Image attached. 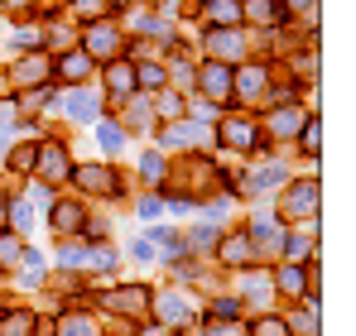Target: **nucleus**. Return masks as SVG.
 <instances>
[{
    "label": "nucleus",
    "mask_w": 356,
    "mask_h": 336,
    "mask_svg": "<svg viewBox=\"0 0 356 336\" xmlns=\"http://www.w3.org/2000/svg\"><path fill=\"white\" fill-rule=\"evenodd\" d=\"M178 111H183V101H178V96H159V115H169V120H174Z\"/></svg>",
    "instance_id": "obj_40"
},
{
    "label": "nucleus",
    "mask_w": 356,
    "mask_h": 336,
    "mask_svg": "<svg viewBox=\"0 0 356 336\" xmlns=\"http://www.w3.org/2000/svg\"><path fill=\"white\" fill-rule=\"evenodd\" d=\"M193 115H197V120H217V101H207V96L193 101Z\"/></svg>",
    "instance_id": "obj_38"
},
{
    "label": "nucleus",
    "mask_w": 356,
    "mask_h": 336,
    "mask_svg": "<svg viewBox=\"0 0 356 336\" xmlns=\"http://www.w3.org/2000/svg\"><path fill=\"white\" fill-rule=\"evenodd\" d=\"M265 92V62H241V72H232V96L255 101Z\"/></svg>",
    "instance_id": "obj_5"
},
{
    "label": "nucleus",
    "mask_w": 356,
    "mask_h": 336,
    "mask_svg": "<svg viewBox=\"0 0 356 336\" xmlns=\"http://www.w3.org/2000/svg\"><path fill=\"white\" fill-rule=\"evenodd\" d=\"M135 82H140V87H164V67H159V62H140V67H135Z\"/></svg>",
    "instance_id": "obj_25"
},
{
    "label": "nucleus",
    "mask_w": 356,
    "mask_h": 336,
    "mask_svg": "<svg viewBox=\"0 0 356 336\" xmlns=\"http://www.w3.org/2000/svg\"><path fill=\"white\" fill-rule=\"evenodd\" d=\"M275 106H280V111H275V120H270V130H275V135L298 130V120H303V115H298V106H284V101H275Z\"/></svg>",
    "instance_id": "obj_20"
},
{
    "label": "nucleus",
    "mask_w": 356,
    "mask_h": 336,
    "mask_svg": "<svg viewBox=\"0 0 356 336\" xmlns=\"http://www.w3.org/2000/svg\"><path fill=\"white\" fill-rule=\"evenodd\" d=\"M241 49H245L241 29H212L207 34V53L212 58H241Z\"/></svg>",
    "instance_id": "obj_9"
},
{
    "label": "nucleus",
    "mask_w": 356,
    "mask_h": 336,
    "mask_svg": "<svg viewBox=\"0 0 356 336\" xmlns=\"http://www.w3.org/2000/svg\"><path fill=\"white\" fill-rule=\"evenodd\" d=\"M5 5H10V10H24V5H29V0H5Z\"/></svg>",
    "instance_id": "obj_44"
},
{
    "label": "nucleus",
    "mask_w": 356,
    "mask_h": 336,
    "mask_svg": "<svg viewBox=\"0 0 356 336\" xmlns=\"http://www.w3.org/2000/svg\"><path fill=\"white\" fill-rule=\"evenodd\" d=\"M280 245H284V235H280L275 221H255L250 226V250H280Z\"/></svg>",
    "instance_id": "obj_15"
},
{
    "label": "nucleus",
    "mask_w": 356,
    "mask_h": 336,
    "mask_svg": "<svg viewBox=\"0 0 356 336\" xmlns=\"http://www.w3.org/2000/svg\"><path fill=\"white\" fill-rule=\"evenodd\" d=\"M106 82H111L116 96H125V92L135 87V67H130V62H106Z\"/></svg>",
    "instance_id": "obj_17"
},
{
    "label": "nucleus",
    "mask_w": 356,
    "mask_h": 336,
    "mask_svg": "<svg viewBox=\"0 0 356 336\" xmlns=\"http://www.w3.org/2000/svg\"><path fill=\"white\" fill-rule=\"evenodd\" d=\"M303 154H318V115L303 120Z\"/></svg>",
    "instance_id": "obj_31"
},
{
    "label": "nucleus",
    "mask_w": 356,
    "mask_h": 336,
    "mask_svg": "<svg viewBox=\"0 0 356 336\" xmlns=\"http://www.w3.org/2000/svg\"><path fill=\"white\" fill-rule=\"evenodd\" d=\"M284 250H289V260H294V264H308V260H313V230H308V235H289V240H284Z\"/></svg>",
    "instance_id": "obj_21"
},
{
    "label": "nucleus",
    "mask_w": 356,
    "mask_h": 336,
    "mask_svg": "<svg viewBox=\"0 0 356 336\" xmlns=\"http://www.w3.org/2000/svg\"><path fill=\"white\" fill-rule=\"evenodd\" d=\"M58 72H63V82H82V77L92 72V58H87V53H67Z\"/></svg>",
    "instance_id": "obj_19"
},
{
    "label": "nucleus",
    "mask_w": 356,
    "mask_h": 336,
    "mask_svg": "<svg viewBox=\"0 0 356 336\" xmlns=\"http://www.w3.org/2000/svg\"><path fill=\"white\" fill-rule=\"evenodd\" d=\"M241 19H260V24H275V19H284V10H280V5H270V0H245V5H241Z\"/></svg>",
    "instance_id": "obj_16"
},
{
    "label": "nucleus",
    "mask_w": 356,
    "mask_h": 336,
    "mask_svg": "<svg viewBox=\"0 0 356 336\" xmlns=\"http://www.w3.org/2000/svg\"><path fill=\"white\" fill-rule=\"evenodd\" d=\"M34 168H39V183H63L72 159H67V149H63L58 140H49L44 149H34Z\"/></svg>",
    "instance_id": "obj_2"
},
{
    "label": "nucleus",
    "mask_w": 356,
    "mask_h": 336,
    "mask_svg": "<svg viewBox=\"0 0 356 336\" xmlns=\"http://www.w3.org/2000/svg\"><path fill=\"white\" fill-rule=\"evenodd\" d=\"M58 264H63V269H82V264H87V260H82V245H63Z\"/></svg>",
    "instance_id": "obj_28"
},
{
    "label": "nucleus",
    "mask_w": 356,
    "mask_h": 336,
    "mask_svg": "<svg viewBox=\"0 0 356 336\" xmlns=\"http://www.w3.org/2000/svg\"><path fill=\"white\" fill-rule=\"evenodd\" d=\"M217 250H222V260H227V264H245V260H250V235H232V240H222V245H217Z\"/></svg>",
    "instance_id": "obj_18"
},
{
    "label": "nucleus",
    "mask_w": 356,
    "mask_h": 336,
    "mask_svg": "<svg viewBox=\"0 0 356 336\" xmlns=\"http://www.w3.org/2000/svg\"><path fill=\"white\" fill-rule=\"evenodd\" d=\"M284 332H289V327H284L280 317H265V322L255 327V336H284Z\"/></svg>",
    "instance_id": "obj_35"
},
{
    "label": "nucleus",
    "mask_w": 356,
    "mask_h": 336,
    "mask_svg": "<svg viewBox=\"0 0 356 336\" xmlns=\"http://www.w3.org/2000/svg\"><path fill=\"white\" fill-rule=\"evenodd\" d=\"M284 10H308V15H318V0H284Z\"/></svg>",
    "instance_id": "obj_42"
},
{
    "label": "nucleus",
    "mask_w": 356,
    "mask_h": 336,
    "mask_svg": "<svg viewBox=\"0 0 356 336\" xmlns=\"http://www.w3.org/2000/svg\"><path fill=\"white\" fill-rule=\"evenodd\" d=\"M120 5H125V0H120Z\"/></svg>",
    "instance_id": "obj_45"
},
{
    "label": "nucleus",
    "mask_w": 356,
    "mask_h": 336,
    "mask_svg": "<svg viewBox=\"0 0 356 336\" xmlns=\"http://www.w3.org/2000/svg\"><path fill=\"white\" fill-rule=\"evenodd\" d=\"M130 255H135V260H154V240H149V235H140V240L130 245Z\"/></svg>",
    "instance_id": "obj_36"
},
{
    "label": "nucleus",
    "mask_w": 356,
    "mask_h": 336,
    "mask_svg": "<svg viewBox=\"0 0 356 336\" xmlns=\"http://www.w3.org/2000/svg\"><path fill=\"white\" fill-rule=\"evenodd\" d=\"M236 312H241L236 298H217V303H212V317H236Z\"/></svg>",
    "instance_id": "obj_34"
},
{
    "label": "nucleus",
    "mask_w": 356,
    "mask_h": 336,
    "mask_svg": "<svg viewBox=\"0 0 356 336\" xmlns=\"http://www.w3.org/2000/svg\"><path fill=\"white\" fill-rule=\"evenodd\" d=\"M207 19H212V24H222V29H236V24H245L236 0H207Z\"/></svg>",
    "instance_id": "obj_14"
},
{
    "label": "nucleus",
    "mask_w": 356,
    "mask_h": 336,
    "mask_svg": "<svg viewBox=\"0 0 356 336\" xmlns=\"http://www.w3.org/2000/svg\"><path fill=\"white\" fill-rule=\"evenodd\" d=\"M164 144H188V149L193 144H212V130L207 125H169L164 130Z\"/></svg>",
    "instance_id": "obj_10"
},
{
    "label": "nucleus",
    "mask_w": 356,
    "mask_h": 336,
    "mask_svg": "<svg viewBox=\"0 0 356 336\" xmlns=\"http://www.w3.org/2000/svg\"><path fill=\"white\" fill-rule=\"evenodd\" d=\"M159 312H164L169 322H183V317H188V303H178V298H164V303H159Z\"/></svg>",
    "instance_id": "obj_32"
},
{
    "label": "nucleus",
    "mask_w": 356,
    "mask_h": 336,
    "mask_svg": "<svg viewBox=\"0 0 356 336\" xmlns=\"http://www.w3.org/2000/svg\"><path fill=\"white\" fill-rule=\"evenodd\" d=\"M222 135H227V144H232V149H255V140H260L255 120H227V125H222Z\"/></svg>",
    "instance_id": "obj_12"
},
{
    "label": "nucleus",
    "mask_w": 356,
    "mask_h": 336,
    "mask_svg": "<svg viewBox=\"0 0 356 336\" xmlns=\"http://www.w3.org/2000/svg\"><path fill=\"white\" fill-rule=\"evenodd\" d=\"M308 264H313V260H308ZM313 274H318V264H313L308 274H303L298 264H284V269L275 274V288L289 293V298H308V293H313Z\"/></svg>",
    "instance_id": "obj_6"
},
{
    "label": "nucleus",
    "mask_w": 356,
    "mask_h": 336,
    "mask_svg": "<svg viewBox=\"0 0 356 336\" xmlns=\"http://www.w3.org/2000/svg\"><path fill=\"white\" fill-rule=\"evenodd\" d=\"M318 202H323V187H318V178H298L284 187V197H280V217H289V221H318Z\"/></svg>",
    "instance_id": "obj_1"
},
{
    "label": "nucleus",
    "mask_w": 356,
    "mask_h": 336,
    "mask_svg": "<svg viewBox=\"0 0 356 336\" xmlns=\"http://www.w3.org/2000/svg\"><path fill=\"white\" fill-rule=\"evenodd\" d=\"M106 308H111V312H145V308H149V288L125 283V288H116V293L106 298Z\"/></svg>",
    "instance_id": "obj_7"
},
{
    "label": "nucleus",
    "mask_w": 356,
    "mask_h": 336,
    "mask_svg": "<svg viewBox=\"0 0 356 336\" xmlns=\"http://www.w3.org/2000/svg\"><path fill=\"white\" fill-rule=\"evenodd\" d=\"M92 264H97V269H111V264H116V250H111V245L92 250Z\"/></svg>",
    "instance_id": "obj_37"
},
{
    "label": "nucleus",
    "mask_w": 356,
    "mask_h": 336,
    "mask_svg": "<svg viewBox=\"0 0 356 336\" xmlns=\"http://www.w3.org/2000/svg\"><path fill=\"white\" fill-rule=\"evenodd\" d=\"M140 173H149V183H164V159L159 154H145L140 159Z\"/></svg>",
    "instance_id": "obj_30"
},
{
    "label": "nucleus",
    "mask_w": 356,
    "mask_h": 336,
    "mask_svg": "<svg viewBox=\"0 0 356 336\" xmlns=\"http://www.w3.org/2000/svg\"><path fill=\"white\" fill-rule=\"evenodd\" d=\"M241 327H212V336H236Z\"/></svg>",
    "instance_id": "obj_43"
},
{
    "label": "nucleus",
    "mask_w": 356,
    "mask_h": 336,
    "mask_svg": "<svg viewBox=\"0 0 356 336\" xmlns=\"http://www.w3.org/2000/svg\"><path fill=\"white\" fill-rule=\"evenodd\" d=\"M19 77H24V82H39V77H44V58H24Z\"/></svg>",
    "instance_id": "obj_33"
},
{
    "label": "nucleus",
    "mask_w": 356,
    "mask_h": 336,
    "mask_svg": "<svg viewBox=\"0 0 356 336\" xmlns=\"http://www.w3.org/2000/svg\"><path fill=\"white\" fill-rule=\"evenodd\" d=\"M275 183H284V168H280V164H270V168H260V173H250V192L275 187Z\"/></svg>",
    "instance_id": "obj_24"
},
{
    "label": "nucleus",
    "mask_w": 356,
    "mask_h": 336,
    "mask_svg": "<svg viewBox=\"0 0 356 336\" xmlns=\"http://www.w3.org/2000/svg\"><path fill=\"white\" fill-rule=\"evenodd\" d=\"M77 5V15H102L106 10V0H72Z\"/></svg>",
    "instance_id": "obj_39"
},
{
    "label": "nucleus",
    "mask_w": 356,
    "mask_h": 336,
    "mask_svg": "<svg viewBox=\"0 0 356 336\" xmlns=\"http://www.w3.org/2000/svg\"><path fill=\"white\" fill-rule=\"evenodd\" d=\"M58 332L63 336H92V332H97V322L82 317V312H72V317H63V322H58Z\"/></svg>",
    "instance_id": "obj_22"
},
{
    "label": "nucleus",
    "mask_w": 356,
    "mask_h": 336,
    "mask_svg": "<svg viewBox=\"0 0 356 336\" xmlns=\"http://www.w3.org/2000/svg\"><path fill=\"white\" fill-rule=\"evenodd\" d=\"M10 168H15V173H24V168H34V144H19V149L10 154Z\"/></svg>",
    "instance_id": "obj_29"
},
{
    "label": "nucleus",
    "mask_w": 356,
    "mask_h": 336,
    "mask_svg": "<svg viewBox=\"0 0 356 336\" xmlns=\"http://www.w3.org/2000/svg\"><path fill=\"white\" fill-rule=\"evenodd\" d=\"M24 255V245H19V235L15 230H0V264H15Z\"/></svg>",
    "instance_id": "obj_23"
},
{
    "label": "nucleus",
    "mask_w": 356,
    "mask_h": 336,
    "mask_svg": "<svg viewBox=\"0 0 356 336\" xmlns=\"http://www.w3.org/2000/svg\"><path fill=\"white\" fill-rule=\"evenodd\" d=\"M120 49V34L111 24H92L87 29V58H111Z\"/></svg>",
    "instance_id": "obj_8"
},
{
    "label": "nucleus",
    "mask_w": 356,
    "mask_h": 336,
    "mask_svg": "<svg viewBox=\"0 0 356 336\" xmlns=\"http://www.w3.org/2000/svg\"><path fill=\"white\" fill-rule=\"evenodd\" d=\"M120 144H125L120 125H102V149H106V154H120Z\"/></svg>",
    "instance_id": "obj_27"
},
{
    "label": "nucleus",
    "mask_w": 356,
    "mask_h": 336,
    "mask_svg": "<svg viewBox=\"0 0 356 336\" xmlns=\"http://www.w3.org/2000/svg\"><path fill=\"white\" fill-rule=\"evenodd\" d=\"M0 336H34V312H24V308L0 312Z\"/></svg>",
    "instance_id": "obj_13"
},
{
    "label": "nucleus",
    "mask_w": 356,
    "mask_h": 336,
    "mask_svg": "<svg viewBox=\"0 0 356 336\" xmlns=\"http://www.w3.org/2000/svg\"><path fill=\"white\" fill-rule=\"evenodd\" d=\"M193 240H197V245H202V250H212V245H217V230H212V226H202V230H197V235H193Z\"/></svg>",
    "instance_id": "obj_41"
},
{
    "label": "nucleus",
    "mask_w": 356,
    "mask_h": 336,
    "mask_svg": "<svg viewBox=\"0 0 356 336\" xmlns=\"http://www.w3.org/2000/svg\"><path fill=\"white\" fill-rule=\"evenodd\" d=\"M82 217H87V212H82L77 202H54V230H58V235H77V230H82Z\"/></svg>",
    "instance_id": "obj_11"
},
{
    "label": "nucleus",
    "mask_w": 356,
    "mask_h": 336,
    "mask_svg": "<svg viewBox=\"0 0 356 336\" xmlns=\"http://www.w3.org/2000/svg\"><path fill=\"white\" fill-rule=\"evenodd\" d=\"M67 101H72V106H67L72 120H92V115H97V101H92V96H82V92H77V96H67Z\"/></svg>",
    "instance_id": "obj_26"
},
{
    "label": "nucleus",
    "mask_w": 356,
    "mask_h": 336,
    "mask_svg": "<svg viewBox=\"0 0 356 336\" xmlns=\"http://www.w3.org/2000/svg\"><path fill=\"white\" fill-rule=\"evenodd\" d=\"M197 82H202V96H207V101H227V96H232V67L217 62V58L197 72Z\"/></svg>",
    "instance_id": "obj_3"
},
{
    "label": "nucleus",
    "mask_w": 356,
    "mask_h": 336,
    "mask_svg": "<svg viewBox=\"0 0 356 336\" xmlns=\"http://www.w3.org/2000/svg\"><path fill=\"white\" fill-rule=\"evenodd\" d=\"M77 187H82V192H125L120 173H111V168H102V164H82L77 168Z\"/></svg>",
    "instance_id": "obj_4"
}]
</instances>
